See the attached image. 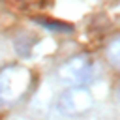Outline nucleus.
<instances>
[{"instance_id": "f257e3e1", "label": "nucleus", "mask_w": 120, "mask_h": 120, "mask_svg": "<svg viewBox=\"0 0 120 120\" xmlns=\"http://www.w3.org/2000/svg\"><path fill=\"white\" fill-rule=\"evenodd\" d=\"M30 71L22 66H4L0 69V103L17 101L30 86Z\"/></svg>"}, {"instance_id": "f03ea898", "label": "nucleus", "mask_w": 120, "mask_h": 120, "mask_svg": "<svg viewBox=\"0 0 120 120\" xmlns=\"http://www.w3.org/2000/svg\"><path fill=\"white\" fill-rule=\"evenodd\" d=\"M96 71V66L90 56L86 54H77L68 58L60 68H58V81L69 88L73 86H82L84 82L92 81Z\"/></svg>"}, {"instance_id": "7ed1b4c3", "label": "nucleus", "mask_w": 120, "mask_h": 120, "mask_svg": "<svg viewBox=\"0 0 120 120\" xmlns=\"http://www.w3.org/2000/svg\"><path fill=\"white\" fill-rule=\"evenodd\" d=\"M92 103H94V98L88 88L73 86V88H68L60 94V98L56 101V109L64 116H75V114L86 112L92 107Z\"/></svg>"}, {"instance_id": "20e7f679", "label": "nucleus", "mask_w": 120, "mask_h": 120, "mask_svg": "<svg viewBox=\"0 0 120 120\" xmlns=\"http://www.w3.org/2000/svg\"><path fill=\"white\" fill-rule=\"evenodd\" d=\"M105 54H107V58L111 60L112 66H118V58H120V41H118V39H112V41L107 45Z\"/></svg>"}]
</instances>
